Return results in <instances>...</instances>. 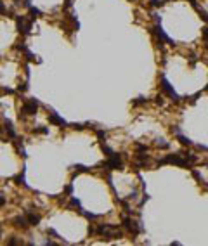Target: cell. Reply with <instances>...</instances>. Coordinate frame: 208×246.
<instances>
[{
	"mask_svg": "<svg viewBox=\"0 0 208 246\" xmlns=\"http://www.w3.org/2000/svg\"><path fill=\"white\" fill-rule=\"evenodd\" d=\"M37 109H38V101H35V99L24 101V104H23V107H21V113H19V116H21V114H35Z\"/></svg>",
	"mask_w": 208,
	"mask_h": 246,
	"instance_id": "obj_1",
	"label": "cell"
},
{
	"mask_svg": "<svg viewBox=\"0 0 208 246\" xmlns=\"http://www.w3.org/2000/svg\"><path fill=\"white\" fill-rule=\"evenodd\" d=\"M16 24H17V30H19V33H23V35H28L30 33V30H31V19L28 21L24 16H19L16 19Z\"/></svg>",
	"mask_w": 208,
	"mask_h": 246,
	"instance_id": "obj_2",
	"label": "cell"
},
{
	"mask_svg": "<svg viewBox=\"0 0 208 246\" xmlns=\"http://www.w3.org/2000/svg\"><path fill=\"white\" fill-rule=\"evenodd\" d=\"M108 170H122V160H120V156L118 154H113L109 156V160L104 163Z\"/></svg>",
	"mask_w": 208,
	"mask_h": 246,
	"instance_id": "obj_3",
	"label": "cell"
},
{
	"mask_svg": "<svg viewBox=\"0 0 208 246\" xmlns=\"http://www.w3.org/2000/svg\"><path fill=\"white\" fill-rule=\"evenodd\" d=\"M161 90L165 92L166 96H170V97H172V99H173L175 102H181V97H179V96L175 94V90L172 89V87H170V83H168V81H166L165 78H161Z\"/></svg>",
	"mask_w": 208,
	"mask_h": 246,
	"instance_id": "obj_4",
	"label": "cell"
},
{
	"mask_svg": "<svg viewBox=\"0 0 208 246\" xmlns=\"http://www.w3.org/2000/svg\"><path fill=\"white\" fill-rule=\"evenodd\" d=\"M123 227L128 229V232L132 236H137L140 232V225H137V222H133L132 219H123Z\"/></svg>",
	"mask_w": 208,
	"mask_h": 246,
	"instance_id": "obj_5",
	"label": "cell"
},
{
	"mask_svg": "<svg viewBox=\"0 0 208 246\" xmlns=\"http://www.w3.org/2000/svg\"><path fill=\"white\" fill-rule=\"evenodd\" d=\"M49 121L54 123V125H59L61 128H63V127H66V121H64L61 116H57L56 113H50V114H49Z\"/></svg>",
	"mask_w": 208,
	"mask_h": 246,
	"instance_id": "obj_6",
	"label": "cell"
},
{
	"mask_svg": "<svg viewBox=\"0 0 208 246\" xmlns=\"http://www.w3.org/2000/svg\"><path fill=\"white\" fill-rule=\"evenodd\" d=\"M14 225H16V227H21V229H26L28 225H30L26 215H24V217H16V219H14Z\"/></svg>",
	"mask_w": 208,
	"mask_h": 246,
	"instance_id": "obj_7",
	"label": "cell"
},
{
	"mask_svg": "<svg viewBox=\"0 0 208 246\" xmlns=\"http://www.w3.org/2000/svg\"><path fill=\"white\" fill-rule=\"evenodd\" d=\"M26 219H28V222H30V225L40 224V215H35L33 212H26Z\"/></svg>",
	"mask_w": 208,
	"mask_h": 246,
	"instance_id": "obj_8",
	"label": "cell"
},
{
	"mask_svg": "<svg viewBox=\"0 0 208 246\" xmlns=\"http://www.w3.org/2000/svg\"><path fill=\"white\" fill-rule=\"evenodd\" d=\"M4 125H5L7 132H9V137H12V139H14V137H16V132H14V127H12V123L9 121V120H5V121H4Z\"/></svg>",
	"mask_w": 208,
	"mask_h": 246,
	"instance_id": "obj_9",
	"label": "cell"
},
{
	"mask_svg": "<svg viewBox=\"0 0 208 246\" xmlns=\"http://www.w3.org/2000/svg\"><path fill=\"white\" fill-rule=\"evenodd\" d=\"M30 14H31V17H30L31 21L35 19V17H40V16H42V12L38 11V9H33V7H30Z\"/></svg>",
	"mask_w": 208,
	"mask_h": 246,
	"instance_id": "obj_10",
	"label": "cell"
},
{
	"mask_svg": "<svg viewBox=\"0 0 208 246\" xmlns=\"http://www.w3.org/2000/svg\"><path fill=\"white\" fill-rule=\"evenodd\" d=\"M179 140H181V144H184V146H191V140L187 139V137H184V135H181V134H179Z\"/></svg>",
	"mask_w": 208,
	"mask_h": 246,
	"instance_id": "obj_11",
	"label": "cell"
},
{
	"mask_svg": "<svg viewBox=\"0 0 208 246\" xmlns=\"http://www.w3.org/2000/svg\"><path fill=\"white\" fill-rule=\"evenodd\" d=\"M144 102H148V99H144V97H139L137 101H132V106H140V104H144Z\"/></svg>",
	"mask_w": 208,
	"mask_h": 246,
	"instance_id": "obj_12",
	"label": "cell"
},
{
	"mask_svg": "<svg viewBox=\"0 0 208 246\" xmlns=\"http://www.w3.org/2000/svg\"><path fill=\"white\" fill-rule=\"evenodd\" d=\"M73 168L76 170V173H78V172H90V168H87V166H82V165H75Z\"/></svg>",
	"mask_w": 208,
	"mask_h": 246,
	"instance_id": "obj_13",
	"label": "cell"
},
{
	"mask_svg": "<svg viewBox=\"0 0 208 246\" xmlns=\"http://www.w3.org/2000/svg\"><path fill=\"white\" fill-rule=\"evenodd\" d=\"M101 149H102V153H106V156H108V158L115 154V153H113V151L109 149V147H106V146H101Z\"/></svg>",
	"mask_w": 208,
	"mask_h": 246,
	"instance_id": "obj_14",
	"label": "cell"
},
{
	"mask_svg": "<svg viewBox=\"0 0 208 246\" xmlns=\"http://www.w3.org/2000/svg\"><path fill=\"white\" fill-rule=\"evenodd\" d=\"M69 206H71V208H80V204H78V201H76L75 198L69 201Z\"/></svg>",
	"mask_w": 208,
	"mask_h": 246,
	"instance_id": "obj_15",
	"label": "cell"
},
{
	"mask_svg": "<svg viewBox=\"0 0 208 246\" xmlns=\"http://www.w3.org/2000/svg\"><path fill=\"white\" fill-rule=\"evenodd\" d=\"M156 147H161V149H166V147H168V142H160V140H158V142H156Z\"/></svg>",
	"mask_w": 208,
	"mask_h": 246,
	"instance_id": "obj_16",
	"label": "cell"
},
{
	"mask_svg": "<svg viewBox=\"0 0 208 246\" xmlns=\"http://www.w3.org/2000/svg\"><path fill=\"white\" fill-rule=\"evenodd\" d=\"M49 130L45 127H40V128H35V134H47Z\"/></svg>",
	"mask_w": 208,
	"mask_h": 246,
	"instance_id": "obj_17",
	"label": "cell"
},
{
	"mask_svg": "<svg viewBox=\"0 0 208 246\" xmlns=\"http://www.w3.org/2000/svg\"><path fill=\"white\" fill-rule=\"evenodd\" d=\"M28 89V83H21V85L17 87V92H24Z\"/></svg>",
	"mask_w": 208,
	"mask_h": 246,
	"instance_id": "obj_18",
	"label": "cell"
},
{
	"mask_svg": "<svg viewBox=\"0 0 208 246\" xmlns=\"http://www.w3.org/2000/svg\"><path fill=\"white\" fill-rule=\"evenodd\" d=\"M14 180H16V184H24V177H23V175H17Z\"/></svg>",
	"mask_w": 208,
	"mask_h": 246,
	"instance_id": "obj_19",
	"label": "cell"
},
{
	"mask_svg": "<svg viewBox=\"0 0 208 246\" xmlns=\"http://www.w3.org/2000/svg\"><path fill=\"white\" fill-rule=\"evenodd\" d=\"M47 234H49V236H54V237H59V234H57V232H56L54 229H47Z\"/></svg>",
	"mask_w": 208,
	"mask_h": 246,
	"instance_id": "obj_20",
	"label": "cell"
},
{
	"mask_svg": "<svg viewBox=\"0 0 208 246\" xmlns=\"http://www.w3.org/2000/svg\"><path fill=\"white\" fill-rule=\"evenodd\" d=\"M64 193H66V194H71V193H73V186H71V184H68V186H66V189H64Z\"/></svg>",
	"mask_w": 208,
	"mask_h": 246,
	"instance_id": "obj_21",
	"label": "cell"
},
{
	"mask_svg": "<svg viewBox=\"0 0 208 246\" xmlns=\"http://www.w3.org/2000/svg\"><path fill=\"white\" fill-rule=\"evenodd\" d=\"M97 135H99L101 142H102V139H106V132H102V130H99V132H97Z\"/></svg>",
	"mask_w": 208,
	"mask_h": 246,
	"instance_id": "obj_22",
	"label": "cell"
},
{
	"mask_svg": "<svg viewBox=\"0 0 208 246\" xmlns=\"http://www.w3.org/2000/svg\"><path fill=\"white\" fill-rule=\"evenodd\" d=\"M156 104H158V106H161V104H163V99H161V97H156Z\"/></svg>",
	"mask_w": 208,
	"mask_h": 246,
	"instance_id": "obj_23",
	"label": "cell"
}]
</instances>
